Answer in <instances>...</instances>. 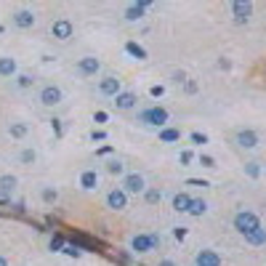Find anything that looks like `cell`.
<instances>
[{
	"instance_id": "ba28073f",
	"label": "cell",
	"mask_w": 266,
	"mask_h": 266,
	"mask_svg": "<svg viewBox=\"0 0 266 266\" xmlns=\"http://www.w3.org/2000/svg\"><path fill=\"white\" fill-rule=\"evenodd\" d=\"M101 70V61L96 59V56H83V59L78 61V72L83 75V78H93Z\"/></svg>"
},
{
	"instance_id": "e575fe53",
	"label": "cell",
	"mask_w": 266,
	"mask_h": 266,
	"mask_svg": "<svg viewBox=\"0 0 266 266\" xmlns=\"http://www.w3.org/2000/svg\"><path fill=\"white\" fill-rule=\"evenodd\" d=\"M64 253H66V255H80V250H78V248H72V245H66Z\"/></svg>"
},
{
	"instance_id": "4fadbf2b",
	"label": "cell",
	"mask_w": 266,
	"mask_h": 266,
	"mask_svg": "<svg viewBox=\"0 0 266 266\" xmlns=\"http://www.w3.org/2000/svg\"><path fill=\"white\" fill-rule=\"evenodd\" d=\"M14 24L19 27V30H30V27H35V14L30 11V8H19V11L14 14Z\"/></svg>"
},
{
	"instance_id": "9c48e42d",
	"label": "cell",
	"mask_w": 266,
	"mask_h": 266,
	"mask_svg": "<svg viewBox=\"0 0 266 266\" xmlns=\"http://www.w3.org/2000/svg\"><path fill=\"white\" fill-rule=\"evenodd\" d=\"M99 93H101V96H112V99H115L117 93H120V80L112 78V75L101 78V80H99Z\"/></svg>"
},
{
	"instance_id": "44dd1931",
	"label": "cell",
	"mask_w": 266,
	"mask_h": 266,
	"mask_svg": "<svg viewBox=\"0 0 266 266\" xmlns=\"http://www.w3.org/2000/svg\"><path fill=\"white\" fill-rule=\"evenodd\" d=\"M181 139V130H176V128H165V130H160V141H165V144H173V141Z\"/></svg>"
},
{
	"instance_id": "f1b7e54d",
	"label": "cell",
	"mask_w": 266,
	"mask_h": 266,
	"mask_svg": "<svg viewBox=\"0 0 266 266\" xmlns=\"http://www.w3.org/2000/svg\"><path fill=\"white\" fill-rule=\"evenodd\" d=\"M16 83H19V88H30V85H32V78H30V75H19Z\"/></svg>"
},
{
	"instance_id": "7402d4cb",
	"label": "cell",
	"mask_w": 266,
	"mask_h": 266,
	"mask_svg": "<svg viewBox=\"0 0 266 266\" xmlns=\"http://www.w3.org/2000/svg\"><path fill=\"white\" fill-rule=\"evenodd\" d=\"M208 211V203H205V200H192V205H189V216H203Z\"/></svg>"
},
{
	"instance_id": "6da1fadb",
	"label": "cell",
	"mask_w": 266,
	"mask_h": 266,
	"mask_svg": "<svg viewBox=\"0 0 266 266\" xmlns=\"http://www.w3.org/2000/svg\"><path fill=\"white\" fill-rule=\"evenodd\" d=\"M258 226H261L258 216H255V213H250V211H240V213L234 216V229L240 232L242 237H245V234H250V232H255Z\"/></svg>"
},
{
	"instance_id": "83f0119b",
	"label": "cell",
	"mask_w": 266,
	"mask_h": 266,
	"mask_svg": "<svg viewBox=\"0 0 266 266\" xmlns=\"http://www.w3.org/2000/svg\"><path fill=\"white\" fill-rule=\"evenodd\" d=\"M245 173H248L250 178H258V173H261V170H258V163H248V165H245Z\"/></svg>"
},
{
	"instance_id": "836d02e7",
	"label": "cell",
	"mask_w": 266,
	"mask_h": 266,
	"mask_svg": "<svg viewBox=\"0 0 266 266\" xmlns=\"http://www.w3.org/2000/svg\"><path fill=\"white\" fill-rule=\"evenodd\" d=\"M51 248H53V250H61V248H66V245H64V240H61V237H56V240L51 242Z\"/></svg>"
},
{
	"instance_id": "3957f363",
	"label": "cell",
	"mask_w": 266,
	"mask_h": 266,
	"mask_svg": "<svg viewBox=\"0 0 266 266\" xmlns=\"http://www.w3.org/2000/svg\"><path fill=\"white\" fill-rule=\"evenodd\" d=\"M157 245H160V237L157 234H139V237H133L130 248L136 250V253H149V250H155Z\"/></svg>"
},
{
	"instance_id": "8992f818",
	"label": "cell",
	"mask_w": 266,
	"mask_h": 266,
	"mask_svg": "<svg viewBox=\"0 0 266 266\" xmlns=\"http://www.w3.org/2000/svg\"><path fill=\"white\" fill-rule=\"evenodd\" d=\"M107 205L112 208V211H125V208H128V194H125V189H122V186L109 189V194H107Z\"/></svg>"
},
{
	"instance_id": "484cf974",
	"label": "cell",
	"mask_w": 266,
	"mask_h": 266,
	"mask_svg": "<svg viewBox=\"0 0 266 266\" xmlns=\"http://www.w3.org/2000/svg\"><path fill=\"white\" fill-rule=\"evenodd\" d=\"M107 170H109L112 176H117V173H122L125 168H122V163H120V160H109V163H107Z\"/></svg>"
},
{
	"instance_id": "d6a6232c",
	"label": "cell",
	"mask_w": 266,
	"mask_h": 266,
	"mask_svg": "<svg viewBox=\"0 0 266 266\" xmlns=\"http://www.w3.org/2000/svg\"><path fill=\"white\" fill-rule=\"evenodd\" d=\"M11 203V192H6V189H0V205H8Z\"/></svg>"
},
{
	"instance_id": "d590c367",
	"label": "cell",
	"mask_w": 266,
	"mask_h": 266,
	"mask_svg": "<svg viewBox=\"0 0 266 266\" xmlns=\"http://www.w3.org/2000/svg\"><path fill=\"white\" fill-rule=\"evenodd\" d=\"M184 237H186V229H184V226H178V229H176V240H184Z\"/></svg>"
},
{
	"instance_id": "7c38bea8",
	"label": "cell",
	"mask_w": 266,
	"mask_h": 266,
	"mask_svg": "<svg viewBox=\"0 0 266 266\" xmlns=\"http://www.w3.org/2000/svg\"><path fill=\"white\" fill-rule=\"evenodd\" d=\"M136 93H133V91H120L117 93V96H115V107L120 109V112H128V109H133V107H136Z\"/></svg>"
},
{
	"instance_id": "603a6c76",
	"label": "cell",
	"mask_w": 266,
	"mask_h": 266,
	"mask_svg": "<svg viewBox=\"0 0 266 266\" xmlns=\"http://www.w3.org/2000/svg\"><path fill=\"white\" fill-rule=\"evenodd\" d=\"M19 160H22V165H32L35 160H37V155H35V149H22Z\"/></svg>"
},
{
	"instance_id": "30bf717a",
	"label": "cell",
	"mask_w": 266,
	"mask_h": 266,
	"mask_svg": "<svg viewBox=\"0 0 266 266\" xmlns=\"http://www.w3.org/2000/svg\"><path fill=\"white\" fill-rule=\"evenodd\" d=\"M232 14L237 22H248L250 14H253V3H248V0H234L232 3Z\"/></svg>"
},
{
	"instance_id": "8fae6325",
	"label": "cell",
	"mask_w": 266,
	"mask_h": 266,
	"mask_svg": "<svg viewBox=\"0 0 266 266\" xmlns=\"http://www.w3.org/2000/svg\"><path fill=\"white\" fill-rule=\"evenodd\" d=\"M237 144H240L242 149H255L258 147V133L250 130V128H242L240 133H237Z\"/></svg>"
},
{
	"instance_id": "2e32d148",
	"label": "cell",
	"mask_w": 266,
	"mask_h": 266,
	"mask_svg": "<svg viewBox=\"0 0 266 266\" xmlns=\"http://www.w3.org/2000/svg\"><path fill=\"white\" fill-rule=\"evenodd\" d=\"M149 6H152V3H130V6L125 8V19H128V22H136V19L144 16V11H147Z\"/></svg>"
},
{
	"instance_id": "7a4b0ae2",
	"label": "cell",
	"mask_w": 266,
	"mask_h": 266,
	"mask_svg": "<svg viewBox=\"0 0 266 266\" xmlns=\"http://www.w3.org/2000/svg\"><path fill=\"white\" fill-rule=\"evenodd\" d=\"M139 122H144V125H160L163 128L168 122V112L163 107H152V109H144L139 112Z\"/></svg>"
},
{
	"instance_id": "ac0fdd59",
	"label": "cell",
	"mask_w": 266,
	"mask_h": 266,
	"mask_svg": "<svg viewBox=\"0 0 266 266\" xmlns=\"http://www.w3.org/2000/svg\"><path fill=\"white\" fill-rule=\"evenodd\" d=\"M189 205H192V197H189V194L181 192V194H176V197H173V211H176V213H186V211H189Z\"/></svg>"
},
{
	"instance_id": "4dcf8cb0",
	"label": "cell",
	"mask_w": 266,
	"mask_h": 266,
	"mask_svg": "<svg viewBox=\"0 0 266 266\" xmlns=\"http://www.w3.org/2000/svg\"><path fill=\"white\" fill-rule=\"evenodd\" d=\"M189 139H192L194 144H208V136H205V133H200V130H194V133H192V136H189Z\"/></svg>"
},
{
	"instance_id": "d4e9b609",
	"label": "cell",
	"mask_w": 266,
	"mask_h": 266,
	"mask_svg": "<svg viewBox=\"0 0 266 266\" xmlns=\"http://www.w3.org/2000/svg\"><path fill=\"white\" fill-rule=\"evenodd\" d=\"M144 197H147L149 205H155V203H160V200H163V192H160V189H147Z\"/></svg>"
},
{
	"instance_id": "5b68a950",
	"label": "cell",
	"mask_w": 266,
	"mask_h": 266,
	"mask_svg": "<svg viewBox=\"0 0 266 266\" xmlns=\"http://www.w3.org/2000/svg\"><path fill=\"white\" fill-rule=\"evenodd\" d=\"M75 32V24L70 22V19H56V22L51 24V35L56 37V40H70Z\"/></svg>"
},
{
	"instance_id": "d6986e66",
	"label": "cell",
	"mask_w": 266,
	"mask_h": 266,
	"mask_svg": "<svg viewBox=\"0 0 266 266\" xmlns=\"http://www.w3.org/2000/svg\"><path fill=\"white\" fill-rule=\"evenodd\" d=\"M27 133H30V125H27V122H11V125H8V136L11 139H24Z\"/></svg>"
},
{
	"instance_id": "f546056e",
	"label": "cell",
	"mask_w": 266,
	"mask_h": 266,
	"mask_svg": "<svg viewBox=\"0 0 266 266\" xmlns=\"http://www.w3.org/2000/svg\"><path fill=\"white\" fill-rule=\"evenodd\" d=\"M192 157H194L192 152H189V149H184L181 155H178V163H181V165H189V163H192Z\"/></svg>"
},
{
	"instance_id": "52a82bcc",
	"label": "cell",
	"mask_w": 266,
	"mask_h": 266,
	"mask_svg": "<svg viewBox=\"0 0 266 266\" xmlns=\"http://www.w3.org/2000/svg\"><path fill=\"white\" fill-rule=\"evenodd\" d=\"M37 99H40L43 107H56V104H61V88L59 85H45Z\"/></svg>"
},
{
	"instance_id": "ffe728a7",
	"label": "cell",
	"mask_w": 266,
	"mask_h": 266,
	"mask_svg": "<svg viewBox=\"0 0 266 266\" xmlns=\"http://www.w3.org/2000/svg\"><path fill=\"white\" fill-rule=\"evenodd\" d=\"M245 242H250V245H266V229H263V226H258L255 232L245 234Z\"/></svg>"
},
{
	"instance_id": "74e56055",
	"label": "cell",
	"mask_w": 266,
	"mask_h": 266,
	"mask_svg": "<svg viewBox=\"0 0 266 266\" xmlns=\"http://www.w3.org/2000/svg\"><path fill=\"white\" fill-rule=\"evenodd\" d=\"M160 266H173V261H163V263H160Z\"/></svg>"
},
{
	"instance_id": "9a60e30c",
	"label": "cell",
	"mask_w": 266,
	"mask_h": 266,
	"mask_svg": "<svg viewBox=\"0 0 266 266\" xmlns=\"http://www.w3.org/2000/svg\"><path fill=\"white\" fill-rule=\"evenodd\" d=\"M197 266H221V258L213 250H200L197 253Z\"/></svg>"
},
{
	"instance_id": "e0dca14e",
	"label": "cell",
	"mask_w": 266,
	"mask_h": 266,
	"mask_svg": "<svg viewBox=\"0 0 266 266\" xmlns=\"http://www.w3.org/2000/svg\"><path fill=\"white\" fill-rule=\"evenodd\" d=\"M14 75H16V59L0 56V78H14Z\"/></svg>"
},
{
	"instance_id": "4316f807",
	"label": "cell",
	"mask_w": 266,
	"mask_h": 266,
	"mask_svg": "<svg viewBox=\"0 0 266 266\" xmlns=\"http://www.w3.org/2000/svg\"><path fill=\"white\" fill-rule=\"evenodd\" d=\"M43 200H45V203H56V200H59V192L51 189V186H45L43 189Z\"/></svg>"
},
{
	"instance_id": "8d00e7d4",
	"label": "cell",
	"mask_w": 266,
	"mask_h": 266,
	"mask_svg": "<svg viewBox=\"0 0 266 266\" xmlns=\"http://www.w3.org/2000/svg\"><path fill=\"white\" fill-rule=\"evenodd\" d=\"M0 266H11V263H8V258H6V255H0Z\"/></svg>"
},
{
	"instance_id": "277c9868",
	"label": "cell",
	"mask_w": 266,
	"mask_h": 266,
	"mask_svg": "<svg viewBox=\"0 0 266 266\" xmlns=\"http://www.w3.org/2000/svg\"><path fill=\"white\" fill-rule=\"evenodd\" d=\"M122 189H125V194H141L147 192V181L141 173H128L122 178Z\"/></svg>"
},
{
	"instance_id": "5bb4252c",
	"label": "cell",
	"mask_w": 266,
	"mask_h": 266,
	"mask_svg": "<svg viewBox=\"0 0 266 266\" xmlns=\"http://www.w3.org/2000/svg\"><path fill=\"white\" fill-rule=\"evenodd\" d=\"M99 186V173L93 168H85L80 173V189H85V192H91V189Z\"/></svg>"
},
{
	"instance_id": "1f68e13d",
	"label": "cell",
	"mask_w": 266,
	"mask_h": 266,
	"mask_svg": "<svg viewBox=\"0 0 266 266\" xmlns=\"http://www.w3.org/2000/svg\"><path fill=\"white\" fill-rule=\"evenodd\" d=\"M200 165H205V168H216V160H213V157H208V155H200Z\"/></svg>"
},
{
	"instance_id": "cb8c5ba5",
	"label": "cell",
	"mask_w": 266,
	"mask_h": 266,
	"mask_svg": "<svg viewBox=\"0 0 266 266\" xmlns=\"http://www.w3.org/2000/svg\"><path fill=\"white\" fill-rule=\"evenodd\" d=\"M0 189L14 192V189H16V178H14V176H0Z\"/></svg>"
}]
</instances>
